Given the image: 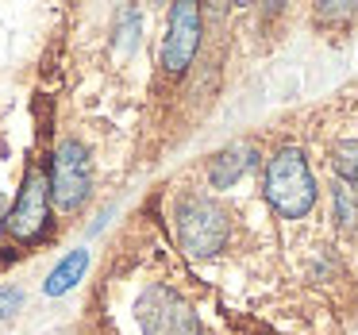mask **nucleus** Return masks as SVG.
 I'll list each match as a JSON object with an SVG mask.
<instances>
[{
	"instance_id": "7",
	"label": "nucleus",
	"mask_w": 358,
	"mask_h": 335,
	"mask_svg": "<svg viewBox=\"0 0 358 335\" xmlns=\"http://www.w3.org/2000/svg\"><path fill=\"white\" fill-rule=\"evenodd\" d=\"M258 166V147L255 143H235L224 147L216 158L208 162V185L212 189H231L243 173H250Z\"/></svg>"
},
{
	"instance_id": "2",
	"label": "nucleus",
	"mask_w": 358,
	"mask_h": 335,
	"mask_svg": "<svg viewBox=\"0 0 358 335\" xmlns=\"http://www.w3.org/2000/svg\"><path fill=\"white\" fill-rule=\"evenodd\" d=\"M173 220H178V239L181 247L193 258H212L227 247V235H231V220H227V208L220 201L204 193H185L173 208Z\"/></svg>"
},
{
	"instance_id": "8",
	"label": "nucleus",
	"mask_w": 358,
	"mask_h": 335,
	"mask_svg": "<svg viewBox=\"0 0 358 335\" xmlns=\"http://www.w3.org/2000/svg\"><path fill=\"white\" fill-rule=\"evenodd\" d=\"M85 270H89V250H85V247L70 250V255H66L62 262H58L55 270L47 273V281H43V293H47V297L70 293V289L78 285L81 278H85Z\"/></svg>"
},
{
	"instance_id": "3",
	"label": "nucleus",
	"mask_w": 358,
	"mask_h": 335,
	"mask_svg": "<svg viewBox=\"0 0 358 335\" xmlns=\"http://www.w3.org/2000/svg\"><path fill=\"white\" fill-rule=\"evenodd\" d=\"M50 201L58 212H78L93 197V158L78 139H62L50 155Z\"/></svg>"
},
{
	"instance_id": "4",
	"label": "nucleus",
	"mask_w": 358,
	"mask_h": 335,
	"mask_svg": "<svg viewBox=\"0 0 358 335\" xmlns=\"http://www.w3.org/2000/svg\"><path fill=\"white\" fill-rule=\"evenodd\" d=\"M135 320H139L143 335H204L201 316L193 312V304L178 293V289L162 285H147L135 301Z\"/></svg>"
},
{
	"instance_id": "1",
	"label": "nucleus",
	"mask_w": 358,
	"mask_h": 335,
	"mask_svg": "<svg viewBox=\"0 0 358 335\" xmlns=\"http://www.w3.org/2000/svg\"><path fill=\"white\" fill-rule=\"evenodd\" d=\"M262 197L270 201L273 212L285 220H301L316 204V178L308 170V158L301 147H281L278 155L266 162V185Z\"/></svg>"
},
{
	"instance_id": "5",
	"label": "nucleus",
	"mask_w": 358,
	"mask_h": 335,
	"mask_svg": "<svg viewBox=\"0 0 358 335\" xmlns=\"http://www.w3.org/2000/svg\"><path fill=\"white\" fill-rule=\"evenodd\" d=\"M50 178L39 170V166H31V170L24 173V185H20V197L16 204H12L8 212V235L16 243H24V247H31V243H39L43 235L50 231Z\"/></svg>"
},
{
	"instance_id": "11",
	"label": "nucleus",
	"mask_w": 358,
	"mask_h": 335,
	"mask_svg": "<svg viewBox=\"0 0 358 335\" xmlns=\"http://www.w3.org/2000/svg\"><path fill=\"white\" fill-rule=\"evenodd\" d=\"M24 308V289L20 285H0V320L16 316Z\"/></svg>"
},
{
	"instance_id": "6",
	"label": "nucleus",
	"mask_w": 358,
	"mask_h": 335,
	"mask_svg": "<svg viewBox=\"0 0 358 335\" xmlns=\"http://www.w3.org/2000/svg\"><path fill=\"white\" fill-rule=\"evenodd\" d=\"M201 50V8L196 4H173L166 20V39H162V70L166 73H185Z\"/></svg>"
},
{
	"instance_id": "10",
	"label": "nucleus",
	"mask_w": 358,
	"mask_h": 335,
	"mask_svg": "<svg viewBox=\"0 0 358 335\" xmlns=\"http://www.w3.org/2000/svg\"><path fill=\"white\" fill-rule=\"evenodd\" d=\"M331 201H335V220H339L343 231H350V227L358 224V197H355V185H347V181H335L331 185Z\"/></svg>"
},
{
	"instance_id": "12",
	"label": "nucleus",
	"mask_w": 358,
	"mask_h": 335,
	"mask_svg": "<svg viewBox=\"0 0 358 335\" xmlns=\"http://www.w3.org/2000/svg\"><path fill=\"white\" fill-rule=\"evenodd\" d=\"M4 224H8V201L0 197V231H4Z\"/></svg>"
},
{
	"instance_id": "9",
	"label": "nucleus",
	"mask_w": 358,
	"mask_h": 335,
	"mask_svg": "<svg viewBox=\"0 0 358 335\" xmlns=\"http://www.w3.org/2000/svg\"><path fill=\"white\" fill-rule=\"evenodd\" d=\"M331 166L339 173V181L358 185V139H343L331 147Z\"/></svg>"
}]
</instances>
